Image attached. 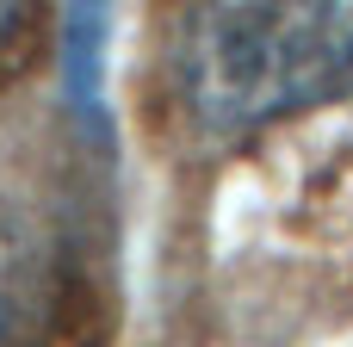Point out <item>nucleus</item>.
<instances>
[{
    "label": "nucleus",
    "mask_w": 353,
    "mask_h": 347,
    "mask_svg": "<svg viewBox=\"0 0 353 347\" xmlns=\"http://www.w3.org/2000/svg\"><path fill=\"white\" fill-rule=\"evenodd\" d=\"M105 43H112V12L105 6H74L62 19V93H68V112L87 137H105L112 130V112H105Z\"/></svg>",
    "instance_id": "3"
},
{
    "label": "nucleus",
    "mask_w": 353,
    "mask_h": 347,
    "mask_svg": "<svg viewBox=\"0 0 353 347\" xmlns=\"http://www.w3.org/2000/svg\"><path fill=\"white\" fill-rule=\"evenodd\" d=\"M174 93L205 137L353 99V6H192L174 31Z\"/></svg>",
    "instance_id": "1"
},
{
    "label": "nucleus",
    "mask_w": 353,
    "mask_h": 347,
    "mask_svg": "<svg viewBox=\"0 0 353 347\" xmlns=\"http://www.w3.org/2000/svg\"><path fill=\"white\" fill-rule=\"evenodd\" d=\"M19 25H25V12H19V6H6V0H0V43H6V37H12V31H19Z\"/></svg>",
    "instance_id": "4"
},
{
    "label": "nucleus",
    "mask_w": 353,
    "mask_h": 347,
    "mask_svg": "<svg viewBox=\"0 0 353 347\" xmlns=\"http://www.w3.org/2000/svg\"><path fill=\"white\" fill-rule=\"evenodd\" d=\"M93 279L74 236L0 186V347H81Z\"/></svg>",
    "instance_id": "2"
}]
</instances>
